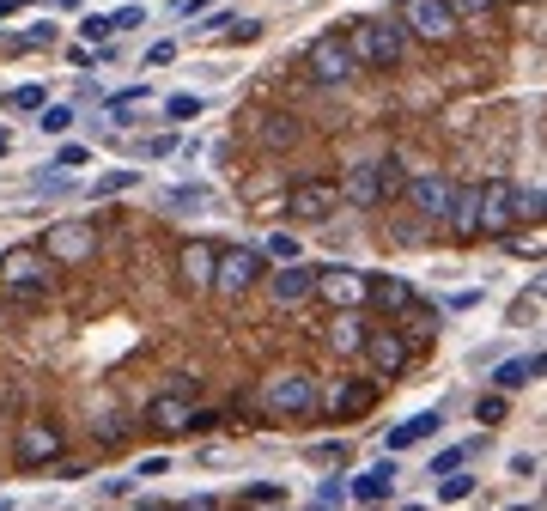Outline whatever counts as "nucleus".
Masks as SVG:
<instances>
[{"instance_id":"obj_46","label":"nucleus","mask_w":547,"mask_h":511,"mask_svg":"<svg viewBox=\"0 0 547 511\" xmlns=\"http://www.w3.org/2000/svg\"><path fill=\"white\" fill-rule=\"evenodd\" d=\"M61 7H80V0H61Z\"/></svg>"},{"instance_id":"obj_36","label":"nucleus","mask_w":547,"mask_h":511,"mask_svg":"<svg viewBox=\"0 0 547 511\" xmlns=\"http://www.w3.org/2000/svg\"><path fill=\"white\" fill-rule=\"evenodd\" d=\"M13 110H43V86H19L13 92Z\"/></svg>"},{"instance_id":"obj_38","label":"nucleus","mask_w":547,"mask_h":511,"mask_svg":"<svg viewBox=\"0 0 547 511\" xmlns=\"http://www.w3.org/2000/svg\"><path fill=\"white\" fill-rule=\"evenodd\" d=\"M231 25H238V19H231V13H213V19H207V25H201V37H225V31H231Z\"/></svg>"},{"instance_id":"obj_20","label":"nucleus","mask_w":547,"mask_h":511,"mask_svg":"<svg viewBox=\"0 0 547 511\" xmlns=\"http://www.w3.org/2000/svg\"><path fill=\"white\" fill-rule=\"evenodd\" d=\"M371 402H377V390H371V384H347V390H335V396H329V414H335V420H359Z\"/></svg>"},{"instance_id":"obj_35","label":"nucleus","mask_w":547,"mask_h":511,"mask_svg":"<svg viewBox=\"0 0 547 511\" xmlns=\"http://www.w3.org/2000/svg\"><path fill=\"white\" fill-rule=\"evenodd\" d=\"M481 420H487V426H499V420H505V390L481 396Z\"/></svg>"},{"instance_id":"obj_1","label":"nucleus","mask_w":547,"mask_h":511,"mask_svg":"<svg viewBox=\"0 0 547 511\" xmlns=\"http://www.w3.org/2000/svg\"><path fill=\"white\" fill-rule=\"evenodd\" d=\"M341 43H347V55H353L359 67H396L402 49H408L402 25H383V19H353V25L341 31Z\"/></svg>"},{"instance_id":"obj_39","label":"nucleus","mask_w":547,"mask_h":511,"mask_svg":"<svg viewBox=\"0 0 547 511\" xmlns=\"http://www.w3.org/2000/svg\"><path fill=\"white\" fill-rule=\"evenodd\" d=\"M140 19H146V13H140V7H122V13H116V19H110V31H134V25H140Z\"/></svg>"},{"instance_id":"obj_30","label":"nucleus","mask_w":547,"mask_h":511,"mask_svg":"<svg viewBox=\"0 0 547 511\" xmlns=\"http://www.w3.org/2000/svg\"><path fill=\"white\" fill-rule=\"evenodd\" d=\"M55 43V25H31L25 37H13V49H49Z\"/></svg>"},{"instance_id":"obj_40","label":"nucleus","mask_w":547,"mask_h":511,"mask_svg":"<svg viewBox=\"0 0 547 511\" xmlns=\"http://www.w3.org/2000/svg\"><path fill=\"white\" fill-rule=\"evenodd\" d=\"M207 201V189H171V207H201Z\"/></svg>"},{"instance_id":"obj_32","label":"nucleus","mask_w":547,"mask_h":511,"mask_svg":"<svg viewBox=\"0 0 547 511\" xmlns=\"http://www.w3.org/2000/svg\"><path fill=\"white\" fill-rule=\"evenodd\" d=\"M67 128H73V110L67 104H49L43 110V134H67Z\"/></svg>"},{"instance_id":"obj_29","label":"nucleus","mask_w":547,"mask_h":511,"mask_svg":"<svg viewBox=\"0 0 547 511\" xmlns=\"http://www.w3.org/2000/svg\"><path fill=\"white\" fill-rule=\"evenodd\" d=\"M444 7H450V13H456V25H462V19H481V13H493L499 0H444Z\"/></svg>"},{"instance_id":"obj_27","label":"nucleus","mask_w":547,"mask_h":511,"mask_svg":"<svg viewBox=\"0 0 547 511\" xmlns=\"http://www.w3.org/2000/svg\"><path fill=\"white\" fill-rule=\"evenodd\" d=\"M468 493H475V475H462V469H456V475H444V487H438V499H444V505H456V499H468Z\"/></svg>"},{"instance_id":"obj_47","label":"nucleus","mask_w":547,"mask_h":511,"mask_svg":"<svg viewBox=\"0 0 547 511\" xmlns=\"http://www.w3.org/2000/svg\"><path fill=\"white\" fill-rule=\"evenodd\" d=\"M13 7H31V0H13Z\"/></svg>"},{"instance_id":"obj_3","label":"nucleus","mask_w":547,"mask_h":511,"mask_svg":"<svg viewBox=\"0 0 547 511\" xmlns=\"http://www.w3.org/2000/svg\"><path fill=\"white\" fill-rule=\"evenodd\" d=\"M396 189H402V165L396 159H371V165H353L335 195L353 201V207H377V201H389Z\"/></svg>"},{"instance_id":"obj_12","label":"nucleus","mask_w":547,"mask_h":511,"mask_svg":"<svg viewBox=\"0 0 547 511\" xmlns=\"http://www.w3.org/2000/svg\"><path fill=\"white\" fill-rule=\"evenodd\" d=\"M365 274L359 268H317V292H323V299L329 305H341V311H359L365 305Z\"/></svg>"},{"instance_id":"obj_42","label":"nucleus","mask_w":547,"mask_h":511,"mask_svg":"<svg viewBox=\"0 0 547 511\" xmlns=\"http://www.w3.org/2000/svg\"><path fill=\"white\" fill-rule=\"evenodd\" d=\"M7 146H13V140H7V128H0V159H7Z\"/></svg>"},{"instance_id":"obj_37","label":"nucleus","mask_w":547,"mask_h":511,"mask_svg":"<svg viewBox=\"0 0 547 511\" xmlns=\"http://www.w3.org/2000/svg\"><path fill=\"white\" fill-rule=\"evenodd\" d=\"M244 499H250V505H274V499H280V487H274V481H256Z\"/></svg>"},{"instance_id":"obj_5","label":"nucleus","mask_w":547,"mask_h":511,"mask_svg":"<svg viewBox=\"0 0 547 511\" xmlns=\"http://www.w3.org/2000/svg\"><path fill=\"white\" fill-rule=\"evenodd\" d=\"M61 426L55 420H25L19 426V438H13V463L19 469H43V463H61Z\"/></svg>"},{"instance_id":"obj_34","label":"nucleus","mask_w":547,"mask_h":511,"mask_svg":"<svg viewBox=\"0 0 547 511\" xmlns=\"http://www.w3.org/2000/svg\"><path fill=\"white\" fill-rule=\"evenodd\" d=\"M80 37H86V43H110L116 31H110V19H80Z\"/></svg>"},{"instance_id":"obj_41","label":"nucleus","mask_w":547,"mask_h":511,"mask_svg":"<svg viewBox=\"0 0 547 511\" xmlns=\"http://www.w3.org/2000/svg\"><path fill=\"white\" fill-rule=\"evenodd\" d=\"M171 55H177V43H152V49H146V67H165Z\"/></svg>"},{"instance_id":"obj_22","label":"nucleus","mask_w":547,"mask_h":511,"mask_svg":"<svg viewBox=\"0 0 547 511\" xmlns=\"http://www.w3.org/2000/svg\"><path fill=\"white\" fill-rule=\"evenodd\" d=\"M541 365H547L541 353H529V359H505L499 372H493V384H499V390H523L529 378H541Z\"/></svg>"},{"instance_id":"obj_4","label":"nucleus","mask_w":547,"mask_h":511,"mask_svg":"<svg viewBox=\"0 0 547 511\" xmlns=\"http://www.w3.org/2000/svg\"><path fill=\"white\" fill-rule=\"evenodd\" d=\"M323 396H317V378L310 372H274L268 384H262V408L274 414V420H298V414H310Z\"/></svg>"},{"instance_id":"obj_16","label":"nucleus","mask_w":547,"mask_h":511,"mask_svg":"<svg viewBox=\"0 0 547 511\" xmlns=\"http://www.w3.org/2000/svg\"><path fill=\"white\" fill-rule=\"evenodd\" d=\"M408 195H414V207H420V213L444 219V207H450L456 183H450V177H438V171H426V177H408Z\"/></svg>"},{"instance_id":"obj_15","label":"nucleus","mask_w":547,"mask_h":511,"mask_svg":"<svg viewBox=\"0 0 547 511\" xmlns=\"http://www.w3.org/2000/svg\"><path fill=\"white\" fill-rule=\"evenodd\" d=\"M213 262H219V250H213L207 238H189V244H183V256H177L183 286H189V292H207V286H213Z\"/></svg>"},{"instance_id":"obj_19","label":"nucleus","mask_w":547,"mask_h":511,"mask_svg":"<svg viewBox=\"0 0 547 511\" xmlns=\"http://www.w3.org/2000/svg\"><path fill=\"white\" fill-rule=\"evenodd\" d=\"M475 207H481V183H468V189H456L450 195V207H444V219L462 232V238H475Z\"/></svg>"},{"instance_id":"obj_23","label":"nucleus","mask_w":547,"mask_h":511,"mask_svg":"<svg viewBox=\"0 0 547 511\" xmlns=\"http://www.w3.org/2000/svg\"><path fill=\"white\" fill-rule=\"evenodd\" d=\"M329 341H335V353H359V347H365V323H359L353 311H341L335 329H329Z\"/></svg>"},{"instance_id":"obj_28","label":"nucleus","mask_w":547,"mask_h":511,"mask_svg":"<svg viewBox=\"0 0 547 511\" xmlns=\"http://www.w3.org/2000/svg\"><path fill=\"white\" fill-rule=\"evenodd\" d=\"M468 451H475V445H450V451H438V457H432V469H438V475H456V469L468 463Z\"/></svg>"},{"instance_id":"obj_21","label":"nucleus","mask_w":547,"mask_h":511,"mask_svg":"<svg viewBox=\"0 0 547 511\" xmlns=\"http://www.w3.org/2000/svg\"><path fill=\"white\" fill-rule=\"evenodd\" d=\"M438 426H444V420H438V408H432V414H408L396 432H389V451H408V445H420V438H426V432H438Z\"/></svg>"},{"instance_id":"obj_25","label":"nucleus","mask_w":547,"mask_h":511,"mask_svg":"<svg viewBox=\"0 0 547 511\" xmlns=\"http://www.w3.org/2000/svg\"><path fill=\"white\" fill-rule=\"evenodd\" d=\"M262 140H268V146H292V140H298V122H292V116H268V122H262Z\"/></svg>"},{"instance_id":"obj_9","label":"nucleus","mask_w":547,"mask_h":511,"mask_svg":"<svg viewBox=\"0 0 547 511\" xmlns=\"http://www.w3.org/2000/svg\"><path fill=\"white\" fill-rule=\"evenodd\" d=\"M511 219H517V183H505V177H493V183H481V207H475V232H511Z\"/></svg>"},{"instance_id":"obj_26","label":"nucleus","mask_w":547,"mask_h":511,"mask_svg":"<svg viewBox=\"0 0 547 511\" xmlns=\"http://www.w3.org/2000/svg\"><path fill=\"white\" fill-rule=\"evenodd\" d=\"M140 183V171H104L98 183H92V195H122V189H134Z\"/></svg>"},{"instance_id":"obj_17","label":"nucleus","mask_w":547,"mask_h":511,"mask_svg":"<svg viewBox=\"0 0 547 511\" xmlns=\"http://www.w3.org/2000/svg\"><path fill=\"white\" fill-rule=\"evenodd\" d=\"M268 286H274V299H280V305H298V299H310V292H317V268L286 262V268H280Z\"/></svg>"},{"instance_id":"obj_2","label":"nucleus","mask_w":547,"mask_h":511,"mask_svg":"<svg viewBox=\"0 0 547 511\" xmlns=\"http://www.w3.org/2000/svg\"><path fill=\"white\" fill-rule=\"evenodd\" d=\"M49 274H55V262H49L37 244H13L7 256H0V286H7L13 299H43V292H49Z\"/></svg>"},{"instance_id":"obj_7","label":"nucleus","mask_w":547,"mask_h":511,"mask_svg":"<svg viewBox=\"0 0 547 511\" xmlns=\"http://www.w3.org/2000/svg\"><path fill=\"white\" fill-rule=\"evenodd\" d=\"M396 19H402V31H414L420 43H450V37H456V13L444 7V0H402Z\"/></svg>"},{"instance_id":"obj_18","label":"nucleus","mask_w":547,"mask_h":511,"mask_svg":"<svg viewBox=\"0 0 547 511\" xmlns=\"http://www.w3.org/2000/svg\"><path fill=\"white\" fill-rule=\"evenodd\" d=\"M365 299H371V305H383L389 317H402V311L414 305V286H408V280H396V274H383V280H371V286H365Z\"/></svg>"},{"instance_id":"obj_13","label":"nucleus","mask_w":547,"mask_h":511,"mask_svg":"<svg viewBox=\"0 0 547 511\" xmlns=\"http://www.w3.org/2000/svg\"><path fill=\"white\" fill-rule=\"evenodd\" d=\"M365 359H371L377 378H396L402 365H408V341H402L396 329H371V335H365Z\"/></svg>"},{"instance_id":"obj_6","label":"nucleus","mask_w":547,"mask_h":511,"mask_svg":"<svg viewBox=\"0 0 547 511\" xmlns=\"http://www.w3.org/2000/svg\"><path fill=\"white\" fill-rule=\"evenodd\" d=\"M304 67H310V80H317V86H347V80H359V61L347 55L341 37H317V43L304 49Z\"/></svg>"},{"instance_id":"obj_24","label":"nucleus","mask_w":547,"mask_h":511,"mask_svg":"<svg viewBox=\"0 0 547 511\" xmlns=\"http://www.w3.org/2000/svg\"><path fill=\"white\" fill-rule=\"evenodd\" d=\"M389 481H396V469L383 463V469H371V475H359V481H353V499H365V505H371V499H383V493H389Z\"/></svg>"},{"instance_id":"obj_33","label":"nucleus","mask_w":547,"mask_h":511,"mask_svg":"<svg viewBox=\"0 0 547 511\" xmlns=\"http://www.w3.org/2000/svg\"><path fill=\"white\" fill-rule=\"evenodd\" d=\"M268 256H280V262H298V238H292V232H274V238H268Z\"/></svg>"},{"instance_id":"obj_43","label":"nucleus","mask_w":547,"mask_h":511,"mask_svg":"<svg viewBox=\"0 0 547 511\" xmlns=\"http://www.w3.org/2000/svg\"><path fill=\"white\" fill-rule=\"evenodd\" d=\"M0 511H13V499H0Z\"/></svg>"},{"instance_id":"obj_14","label":"nucleus","mask_w":547,"mask_h":511,"mask_svg":"<svg viewBox=\"0 0 547 511\" xmlns=\"http://www.w3.org/2000/svg\"><path fill=\"white\" fill-rule=\"evenodd\" d=\"M286 213H292V219H323V213H335V183H323V177H304V183H292Z\"/></svg>"},{"instance_id":"obj_8","label":"nucleus","mask_w":547,"mask_h":511,"mask_svg":"<svg viewBox=\"0 0 547 511\" xmlns=\"http://www.w3.org/2000/svg\"><path fill=\"white\" fill-rule=\"evenodd\" d=\"M256 280H262V256H256V250H219L207 292H219V299H238V292H250Z\"/></svg>"},{"instance_id":"obj_10","label":"nucleus","mask_w":547,"mask_h":511,"mask_svg":"<svg viewBox=\"0 0 547 511\" xmlns=\"http://www.w3.org/2000/svg\"><path fill=\"white\" fill-rule=\"evenodd\" d=\"M213 420H219V414H195L189 396H177V390H165V396L146 402V426H152V432H189V426H213Z\"/></svg>"},{"instance_id":"obj_45","label":"nucleus","mask_w":547,"mask_h":511,"mask_svg":"<svg viewBox=\"0 0 547 511\" xmlns=\"http://www.w3.org/2000/svg\"><path fill=\"white\" fill-rule=\"evenodd\" d=\"M511 511H535V505H511Z\"/></svg>"},{"instance_id":"obj_11","label":"nucleus","mask_w":547,"mask_h":511,"mask_svg":"<svg viewBox=\"0 0 547 511\" xmlns=\"http://www.w3.org/2000/svg\"><path fill=\"white\" fill-rule=\"evenodd\" d=\"M49 262H86L92 250H98V232L92 226H73V219H67V226H49L43 232V244H37Z\"/></svg>"},{"instance_id":"obj_44","label":"nucleus","mask_w":547,"mask_h":511,"mask_svg":"<svg viewBox=\"0 0 547 511\" xmlns=\"http://www.w3.org/2000/svg\"><path fill=\"white\" fill-rule=\"evenodd\" d=\"M402 511H426V505H402Z\"/></svg>"},{"instance_id":"obj_31","label":"nucleus","mask_w":547,"mask_h":511,"mask_svg":"<svg viewBox=\"0 0 547 511\" xmlns=\"http://www.w3.org/2000/svg\"><path fill=\"white\" fill-rule=\"evenodd\" d=\"M165 110H171V122H195V116H201V98H189V92H177V98H171Z\"/></svg>"}]
</instances>
